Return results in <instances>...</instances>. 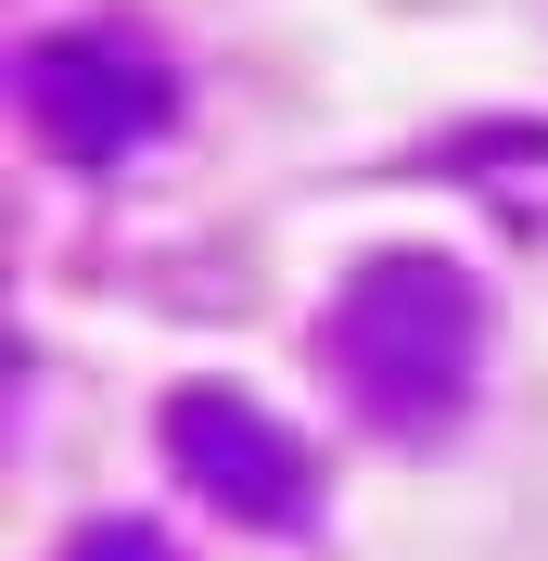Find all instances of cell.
<instances>
[{
	"label": "cell",
	"instance_id": "cell-1",
	"mask_svg": "<svg viewBox=\"0 0 548 561\" xmlns=\"http://www.w3.org/2000/svg\"><path fill=\"white\" fill-rule=\"evenodd\" d=\"M472 345H484V294L446 255H383V268L344 280V307H332V357L357 370V396L383 421H434L472 383Z\"/></svg>",
	"mask_w": 548,
	"mask_h": 561
},
{
	"label": "cell",
	"instance_id": "cell-2",
	"mask_svg": "<svg viewBox=\"0 0 548 561\" xmlns=\"http://www.w3.org/2000/svg\"><path fill=\"white\" fill-rule=\"evenodd\" d=\"M167 459L217 497V511H242V524H269V536H294V524H307V497H319V485H307V447H294L255 396H230V383L167 396Z\"/></svg>",
	"mask_w": 548,
	"mask_h": 561
},
{
	"label": "cell",
	"instance_id": "cell-3",
	"mask_svg": "<svg viewBox=\"0 0 548 561\" xmlns=\"http://www.w3.org/2000/svg\"><path fill=\"white\" fill-rule=\"evenodd\" d=\"M26 115H38V140L65 167H115L167 115V77L140 65V51H115V38H38L26 51Z\"/></svg>",
	"mask_w": 548,
	"mask_h": 561
},
{
	"label": "cell",
	"instance_id": "cell-4",
	"mask_svg": "<svg viewBox=\"0 0 548 561\" xmlns=\"http://www.w3.org/2000/svg\"><path fill=\"white\" fill-rule=\"evenodd\" d=\"M65 561H179V549H167L153 524H90V536H77Z\"/></svg>",
	"mask_w": 548,
	"mask_h": 561
}]
</instances>
